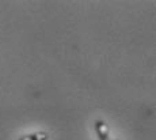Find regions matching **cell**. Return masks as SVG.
<instances>
[{
    "mask_svg": "<svg viewBox=\"0 0 156 140\" xmlns=\"http://www.w3.org/2000/svg\"><path fill=\"white\" fill-rule=\"evenodd\" d=\"M48 139H49V133L40 131V132H34V133H30V135L22 136L19 140H48Z\"/></svg>",
    "mask_w": 156,
    "mask_h": 140,
    "instance_id": "2",
    "label": "cell"
},
{
    "mask_svg": "<svg viewBox=\"0 0 156 140\" xmlns=\"http://www.w3.org/2000/svg\"><path fill=\"white\" fill-rule=\"evenodd\" d=\"M95 132L98 135V140H112L109 128L105 124V121H102V120L95 121Z\"/></svg>",
    "mask_w": 156,
    "mask_h": 140,
    "instance_id": "1",
    "label": "cell"
}]
</instances>
